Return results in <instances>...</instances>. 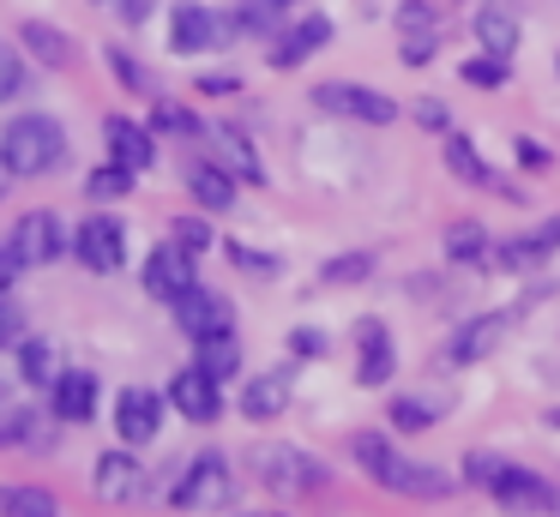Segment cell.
I'll use <instances>...</instances> for the list:
<instances>
[{"mask_svg":"<svg viewBox=\"0 0 560 517\" xmlns=\"http://www.w3.org/2000/svg\"><path fill=\"white\" fill-rule=\"evenodd\" d=\"M458 79H464V84H476V91H500V84L512 79V60H500V55L458 60Z\"/></svg>","mask_w":560,"mask_h":517,"instance_id":"obj_33","label":"cell"},{"mask_svg":"<svg viewBox=\"0 0 560 517\" xmlns=\"http://www.w3.org/2000/svg\"><path fill=\"white\" fill-rule=\"evenodd\" d=\"M91 493H97V500L127 505V500H139V493H145V469H139L127 451H103L97 469H91Z\"/></svg>","mask_w":560,"mask_h":517,"instance_id":"obj_16","label":"cell"},{"mask_svg":"<svg viewBox=\"0 0 560 517\" xmlns=\"http://www.w3.org/2000/svg\"><path fill=\"white\" fill-rule=\"evenodd\" d=\"M175 307V325H182L194 343H206V337H230L235 331V307L218 295V289H206V283H194L182 301H170Z\"/></svg>","mask_w":560,"mask_h":517,"instance_id":"obj_8","label":"cell"},{"mask_svg":"<svg viewBox=\"0 0 560 517\" xmlns=\"http://www.w3.org/2000/svg\"><path fill=\"white\" fill-rule=\"evenodd\" d=\"M230 500H235V481H230V463H223L218 451L194 457L182 487H175V505H182V512H223Z\"/></svg>","mask_w":560,"mask_h":517,"instance_id":"obj_6","label":"cell"},{"mask_svg":"<svg viewBox=\"0 0 560 517\" xmlns=\"http://www.w3.org/2000/svg\"><path fill=\"white\" fill-rule=\"evenodd\" d=\"M314 108L326 115H343V120H368V127H392L398 120V103L374 84H350V79H326L314 84Z\"/></svg>","mask_w":560,"mask_h":517,"instance_id":"obj_3","label":"cell"},{"mask_svg":"<svg viewBox=\"0 0 560 517\" xmlns=\"http://www.w3.org/2000/svg\"><path fill=\"white\" fill-rule=\"evenodd\" d=\"M355 463H362L386 493H398L404 475H410V457H404L398 445L386 439V433H355Z\"/></svg>","mask_w":560,"mask_h":517,"instance_id":"obj_17","label":"cell"},{"mask_svg":"<svg viewBox=\"0 0 560 517\" xmlns=\"http://www.w3.org/2000/svg\"><path fill=\"white\" fill-rule=\"evenodd\" d=\"M278 7H295V0H278Z\"/></svg>","mask_w":560,"mask_h":517,"instance_id":"obj_54","label":"cell"},{"mask_svg":"<svg viewBox=\"0 0 560 517\" xmlns=\"http://www.w3.org/2000/svg\"><path fill=\"white\" fill-rule=\"evenodd\" d=\"M199 91H206V96H230L235 79H230V72H206V79H199Z\"/></svg>","mask_w":560,"mask_h":517,"instance_id":"obj_49","label":"cell"},{"mask_svg":"<svg viewBox=\"0 0 560 517\" xmlns=\"http://www.w3.org/2000/svg\"><path fill=\"white\" fill-rule=\"evenodd\" d=\"M194 252L175 247V240H163L158 252H145V295L151 301H182L187 289H194Z\"/></svg>","mask_w":560,"mask_h":517,"instance_id":"obj_11","label":"cell"},{"mask_svg":"<svg viewBox=\"0 0 560 517\" xmlns=\"http://www.w3.org/2000/svg\"><path fill=\"white\" fill-rule=\"evenodd\" d=\"M13 337H19V319H13V307L0 301V343H13Z\"/></svg>","mask_w":560,"mask_h":517,"instance_id":"obj_50","label":"cell"},{"mask_svg":"<svg viewBox=\"0 0 560 517\" xmlns=\"http://www.w3.org/2000/svg\"><path fill=\"white\" fill-rule=\"evenodd\" d=\"M422 31H440V7L434 0H404L398 7V36H422Z\"/></svg>","mask_w":560,"mask_h":517,"instance_id":"obj_37","label":"cell"},{"mask_svg":"<svg viewBox=\"0 0 560 517\" xmlns=\"http://www.w3.org/2000/svg\"><path fill=\"white\" fill-rule=\"evenodd\" d=\"M223 252H230L242 271H254V277H271V271H278V259H271V252H254V247H242V240H230Z\"/></svg>","mask_w":560,"mask_h":517,"instance_id":"obj_45","label":"cell"},{"mask_svg":"<svg viewBox=\"0 0 560 517\" xmlns=\"http://www.w3.org/2000/svg\"><path fill=\"white\" fill-rule=\"evenodd\" d=\"M170 240H175V247H187V252H194V259H199V252L211 247V223H206V216H175Z\"/></svg>","mask_w":560,"mask_h":517,"instance_id":"obj_38","label":"cell"},{"mask_svg":"<svg viewBox=\"0 0 560 517\" xmlns=\"http://www.w3.org/2000/svg\"><path fill=\"white\" fill-rule=\"evenodd\" d=\"M49 409L61 421H91V415H97V373L61 367V379L49 385Z\"/></svg>","mask_w":560,"mask_h":517,"instance_id":"obj_19","label":"cell"},{"mask_svg":"<svg viewBox=\"0 0 560 517\" xmlns=\"http://www.w3.org/2000/svg\"><path fill=\"white\" fill-rule=\"evenodd\" d=\"M19 43L31 48V60H43V67H73L79 60V43L61 31V24H43V19H25L19 24Z\"/></svg>","mask_w":560,"mask_h":517,"instance_id":"obj_21","label":"cell"},{"mask_svg":"<svg viewBox=\"0 0 560 517\" xmlns=\"http://www.w3.org/2000/svg\"><path fill=\"white\" fill-rule=\"evenodd\" d=\"M355 343H362L355 379H362V385H386L392 367H398V355H392V331L380 319H362V325H355Z\"/></svg>","mask_w":560,"mask_h":517,"instance_id":"obj_20","label":"cell"},{"mask_svg":"<svg viewBox=\"0 0 560 517\" xmlns=\"http://www.w3.org/2000/svg\"><path fill=\"white\" fill-rule=\"evenodd\" d=\"M410 115H416V127H428V132H452V115H446V103H440V96H416Z\"/></svg>","mask_w":560,"mask_h":517,"instance_id":"obj_43","label":"cell"},{"mask_svg":"<svg viewBox=\"0 0 560 517\" xmlns=\"http://www.w3.org/2000/svg\"><path fill=\"white\" fill-rule=\"evenodd\" d=\"M555 72H560V55H555Z\"/></svg>","mask_w":560,"mask_h":517,"instance_id":"obj_55","label":"cell"},{"mask_svg":"<svg viewBox=\"0 0 560 517\" xmlns=\"http://www.w3.org/2000/svg\"><path fill=\"white\" fill-rule=\"evenodd\" d=\"M230 31H247V36L278 31V0H242V7H235V24H230Z\"/></svg>","mask_w":560,"mask_h":517,"instance_id":"obj_36","label":"cell"},{"mask_svg":"<svg viewBox=\"0 0 560 517\" xmlns=\"http://www.w3.org/2000/svg\"><path fill=\"white\" fill-rule=\"evenodd\" d=\"M115 433H121V445H151L163 433V397L145 385H127L115 397Z\"/></svg>","mask_w":560,"mask_h":517,"instance_id":"obj_10","label":"cell"},{"mask_svg":"<svg viewBox=\"0 0 560 517\" xmlns=\"http://www.w3.org/2000/svg\"><path fill=\"white\" fill-rule=\"evenodd\" d=\"M326 43H331V19H326V12H307V19H295L290 31L271 43V67H278V72H295L307 55H319Z\"/></svg>","mask_w":560,"mask_h":517,"instance_id":"obj_14","label":"cell"},{"mask_svg":"<svg viewBox=\"0 0 560 517\" xmlns=\"http://www.w3.org/2000/svg\"><path fill=\"white\" fill-rule=\"evenodd\" d=\"M19 271H25V265H19V259H13V247L0 240V301H7V289L19 283Z\"/></svg>","mask_w":560,"mask_h":517,"instance_id":"obj_48","label":"cell"},{"mask_svg":"<svg viewBox=\"0 0 560 517\" xmlns=\"http://www.w3.org/2000/svg\"><path fill=\"white\" fill-rule=\"evenodd\" d=\"M0 517H61L49 487H0Z\"/></svg>","mask_w":560,"mask_h":517,"instance_id":"obj_29","label":"cell"},{"mask_svg":"<svg viewBox=\"0 0 560 517\" xmlns=\"http://www.w3.org/2000/svg\"><path fill=\"white\" fill-rule=\"evenodd\" d=\"M85 192H91V199H127V192H133V168H121V163L91 168V175H85Z\"/></svg>","mask_w":560,"mask_h":517,"instance_id":"obj_35","label":"cell"},{"mask_svg":"<svg viewBox=\"0 0 560 517\" xmlns=\"http://www.w3.org/2000/svg\"><path fill=\"white\" fill-rule=\"evenodd\" d=\"M476 43H482V55H500V60H512L518 55V43H524V24H518V12L512 7H500V0H488V7H476Z\"/></svg>","mask_w":560,"mask_h":517,"instance_id":"obj_18","label":"cell"},{"mask_svg":"<svg viewBox=\"0 0 560 517\" xmlns=\"http://www.w3.org/2000/svg\"><path fill=\"white\" fill-rule=\"evenodd\" d=\"M488 493H494L500 512H518V517H548V512H560L555 481L536 475V469H524V463H506L494 481H488Z\"/></svg>","mask_w":560,"mask_h":517,"instance_id":"obj_4","label":"cell"},{"mask_svg":"<svg viewBox=\"0 0 560 517\" xmlns=\"http://www.w3.org/2000/svg\"><path fill=\"white\" fill-rule=\"evenodd\" d=\"M223 36H230V24H223L211 7H199V0L170 7V48L175 55H206V48L223 43Z\"/></svg>","mask_w":560,"mask_h":517,"instance_id":"obj_9","label":"cell"},{"mask_svg":"<svg viewBox=\"0 0 560 517\" xmlns=\"http://www.w3.org/2000/svg\"><path fill=\"white\" fill-rule=\"evenodd\" d=\"M73 259L85 265V271H97V277H109V271H121L127 265V228H121V216H85V223L73 228Z\"/></svg>","mask_w":560,"mask_h":517,"instance_id":"obj_5","label":"cell"},{"mask_svg":"<svg viewBox=\"0 0 560 517\" xmlns=\"http://www.w3.org/2000/svg\"><path fill=\"white\" fill-rule=\"evenodd\" d=\"M151 120H158L163 132H182V139H194V132H206V120H199V115H187L182 103H158V115H151Z\"/></svg>","mask_w":560,"mask_h":517,"instance_id":"obj_41","label":"cell"},{"mask_svg":"<svg viewBox=\"0 0 560 517\" xmlns=\"http://www.w3.org/2000/svg\"><path fill=\"white\" fill-rule=\"evenodd\" d=\"M206 139L218 144V163L230 168L235 180H266V163L254 156V139L242 127H206Z\"/></svg>","mask_w":560,"mask_h":517,"instance_id":"obj_23","label":"cell"},{"mask_svg":"<svg viewBox=\"0 0 560 517\" xmlns=\"http://www.w3.org/2000/svg\"><path fill=\"white\" fill-rule=\"evenodd\" d=\"M103 139H109V163L133 168V175H145V168L158 163V139H151L139 120H127V115H109V120H103Z\"/></svg>","mask_w":560,"mask_h":517,"instance_id":"obj_15","label":"cell"},{"mask_svg":"<svg viewBox=\"0 0 560 517\" xmlns=\"http://www.w3.org/2000/svg\"><path fill=\"white\" fill-rule=\"evenodd\" d=\"M290 349H295L302 361H319L331 343H326V331H319V325H302V331H290Z\"/></svg>","mask_w":560,"mask_h":517,"instance_id":"obj_46","label":"cell"},{"mask_svg":"<svg viewBox=\"0 0 560 517\" xmlns=\"http://www.w3.org/2000/svg\"><path fill=\"white\" fill-rule=\"evenodd\" d=\"M19 91H25V60L13 43H0V103H13Z\"/></svg>","mask_w":560,"mask_h":517,"instance_id":"obj_39","label":"cell"},{"mask_svg":"<svg viewBox=\"0 0 560 517\" xmlns=\"http://www.w3.org/2000/svg\"><path fill=\"white\" fill-rule=\"evenodd\" d=\"M170 403L182 409L187 421H199V427H206V421L223 415V385L211 379L206 367H182V373L170 379Z\"/></svg>","mask_w":560,"mask_h":517,"instance_id":"obj_12","label":"cell"},{"mask_svg":"<svg viewBox=\"0 0 560 517\" xmlns=\"http://www.w3.org/2000/svg\"><path fill=\"white\" fill-rule=\"evenodd\" d=\"M446 168L458 180H470V187H500L494 175H488V163H482V151H476L464 132H446Z\"/></svg>","mask_w":560,"mask_h":517,"instance_id":"obj_27","label":"cell"},{"mask_svg":"<svg viewBox=\"0 0 560 517\" xmlns=\"http://www.w3.org/2000/svg\"><path fill=\"white\" fill-rule=\"evenodd\" d=\"M440 415H446V403H440V397H398V403H392V427H404V433L434 427Z\"/></svg>","mask_w":560,"mask_h":517,"instance_id":"obj_31","label":"cell"},{"mask_svg":"<svg viewBox=\"0 0 560 517\" xmlns=\"http://www.w3.org/2000/svg\"><path fill=\"white\" fill-rule=\"evenodd\" d=\"M500 337H506V313H476V319H464L458 331H452L446 361H452V367H470V361H488V355L500 349Z\"/></svg>","mask_w":560,"mask_h":517,"instance_id":"obj_13","label":"cell"},{"mask_svg":"<svg viewBox=\"0 0 560 517\" xmlns=\"http://www.w3.org/2000/svg\"><path fill=\"white\" fill-rule=\"evenodd\" d=\"M488 247H494V240H488V228H482V223H470V216L446 228V259H452V265H476V259H488Z\"/></svg>","mask_w":560,"mask_h":517,"instance_id":"obj_30","label":"cell"},{"mask_svg":"<svg viewBox=\"0 0 560 517\" xmlns=\"http://www.w3.org/2000/svg\"><path fill=\"white\" fill-rule=\"evenodd\" d=\"M512 151H518V163L530 168V175H542V168H555V151H548V144H536V139H518Z\"/></svg>","mask_w":560,"mask_h":517,"instance_id":"obj_47","label":"cell"},{"mask_svg":"<svg viewBox=\"0 0 560 517\" xmlns=\"http://www.w3.org/2000/svg\"><path fill=\"white\" fill-rule=\"evenodd\" d=\"M145 7H151V0H121V19L127 24H145Z\"/></svg>","mask_w":560,"mask_h":517,"instance_id":"obj_51","label":"cell"},{"mask_svg":"<svg viewBox=\"0 0 560 517\" xmlns=\"http://www.w3.org/2000/svg\"><path fill=\"white\" fill-rule=\"evenodd\" d=\"M7 247H13L19 265H55L61 252H73V240H67V228L55 211H25L13 223V235H7Z\"/></svg>","mask_w":560,"mask_h":517,"instance_id":"obj_7","label":"cell"},{"mask_svg":"<svg viewBox=\"0 0 560 517\" xmlns=\"http://www.w3.org/2000/svg\"><path fill=\"white\" fill-rule=\"evenodd\" d=\"M555 247H560V216H548V223H542V228H530V235L500 240V247H494V265H500V271H524V265L548 259Z\"/></svg>","mask_w":560,"mask_h":517,"instance_id":"obj_22","label":"cell"},{"mask_svg":"<svg viewBox=\"0 0 560 517\" xmlns=\"http://www.w3.org/2000/svg\"><path fill=\"white\" fill-rule=\"evenodd\" d=\"M7 187H13V168H7V156H0V199H7Z\"/></svg>","mask_w":560,"mask_h":517,"instance_id":"obj_52","label":"cell"},{"mask_svg":"<svg viewBox=\"0 0 560 517\" xmlns=\"http://www.w3.org/2000/svg\"><path fill=\"white\" fill-rule=\"evenodd\" d=\"M247 469H254L259 481H266V487H278V493H314V487H326V463H319V457H307L302 445H254V451H247Z\"/></svg>","mask_w":560,"mask_h":517,"instance_id":"obj_2","label":"cell"},{"mask_svg":"<svg viewBox=\"0 0 560 517\" xmlns=\"http://www.w3.org/2000/svg\"><path fill=\"white\" fill-rule=\"evenodd\" d=\"M290 409V373H259L242 385V415L247 421H271Z\"/></svg>","mask_w":560,"mask_h":517,"instance_id":"obj_24","label":"cell"},{"mask_svg":"<svg viewBox=\"0 0 560 517\" xmlns=\"http://www.w3.org/2000/svg\"><path fill=\"white\" fill-rule=\"evenodd\" d=\"M187 192H194L199 211H230L235 204V175L223 163H194L187 168Z\"/></svg>","mask_w":560,"mask_h":517,"instance_id":"obj_25","label":"cell"},{"mask_svg":"<svg viewBox=\"0 0 560 517\" xmlns=\"http://www.w3.org/2000/svg\"><path fill=\"white\" fill-rule=\"evenodd\" d=\"M103 60H109V72H115V79H121L127 84V91H145V67H139V60L133 55H127V48H109V55H103Z\"/></svg>","mask_w":560,"mask_h":517,"instance_id":"obj_42","label":"cell"},{"mask_svg":"<svg viewBox=\"0 0 560 517\" xmlns=\"http://www.w3.org/2000/svg\"><path fill=\"white\" fill-rule=\"evenodd\" d=\"M19 373H25V385H43V391H49V385L61 379V349H55L49 337H25V343H19Z\"/></svg>","mask_w":560,"mask_h":517,"instance_id":"obj_26","label":"cell"},{"mask_svg":"<svg viewBox=\"0 0 560 517\" xmlns=\"http://www.w3.org/2000/svg\"><path fill=\"white\" fill-rule=\"evenodd\" d=\"M242 517H271V512H242Z\"/></svg>","mask_w":560,"mask_h":517,"instance_id":"obj_53","label":"cell"},{"mask_svg":"<svg viewBox=\"0 0 560 517\" xmlns=\"http://www.w3.org/2000/svg\"><path fill=\"white\" fill-rule=\"evenodd\" d=\"M194 367H206L211 379H235V373H242V343H235V331L230 337H206V343H199V355H194Z\"/></svg>","mask_w":560,"mask_h":517,"instance_id":"obj_28","label":"cell"},{"mask_svg":"<svg viewBox=\"0 0 560 517\" xmlns=\"http://www.w3.org/2000/svg\"><path fill=\"white\" fill-rule=\"evenodd\" d=\"M440 55V31H422V36H398V60L404 67H428Z\"/></svg>","mask_w":560,"mask_h":517,"instance_id":"obj_40","label":"cell"},{"mask_svg":"<svg viewBox=\"0 0 560 517\" xmlns=\"http://www.w3.org/2000/svg\"><path fill=\"white\" fill-rule=\"evenodd\" d=\"M31 427H37V415H31L25 403H13V397H0V451L31 445Z\"/></svg>","mask_w":560,"mask_h":517,"instance_id":"obj_34","label":"cell"},{"mask_svg":"<svg viewBox=\"0 0 560 517\" xmlns=\"http://www.w3.org/2000/svg\"><path fill=\"white\" fill-rule=\"evenodd\" d=\"M0 156H7L13 180H37V175H49V168H61V156H67L61 120H49V115L7 120V132H0Z\"/></svg>","mask_w":560,"mask_h":517,"instance_id":"obj_1","label":"cell"},{"mask_svg":"<svg viewBox=\"0 0 560 517\" xmlns=\"http://www.w3.org/2000/svg\"><path fill=\"white\" fill-rule=\"evenodd\" d=\"M374 277V252H338V259L319 265V283L326 289H343V283H368Z\"/></svg>","mask_w":560,"mask_h":517,"instance_id":"obj_32","label":"cell"},{"mask_svg":"<svg viewBox=\"0 0 560 517\" xmlns=\"http://www.w3.org/2000/svg\"><path fill=\"white\" fill-rule=\"evenodd\" d=\"M500 469H506V457H494V451H470V457H464V481H476V487H488Z\"/></svg>","mask_w":560,"mask_h":517,"instance_id":"obj_44","label":"cell"}]
</instances>
